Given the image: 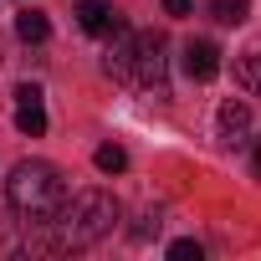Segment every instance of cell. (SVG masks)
Returning <instances> with one entry per match:
<instances>
[{"instance_id":"9","label":"cell","mask_w":261,"mask_h":261,"mask_svg":"<svg viewBox=\"0 0 261 261\" xmlns=\"http://www.w3.org/2000/svg\"><path fill=\"white\" fill-rule=\"evenodd\" d=\"M16 36H21L26 46H41V41L51 36V21H46L41 11H21V16H16Z\"/></svg>"},{"instance_id":"2","label":"cell","mask_w":261,"mask_h":261,"mask_svg":"<svg viewBox=\"0 0 261 261\" xmlns=\"http://www.w3.org/2000/svg\"><path fill=\"white\" fill-rule=\"evenodd\" d=\"M6 200H11V210L21 220H51L62 210V200H67V179L46 159H21L11 169V179H6Z\"/></svg>"},{"instance_id":"14","label":"cell","mask_w":261,"mask_h":261,"mask_svg":"<svg viewBox=\"0 0 261 261\" xmlns=\"http://www.w3.org/2000/svg\"><path fill=\"white\" fill-rule=\"evenodd\" d=\"M164 11H169V16H174V21H185V16H190V11H195V0H164Z\"/></svg>"},{"instance_id":"10","label":"cell","mask_w":261,"mask_h":261,"mask_svg":"<svg viewBox=\"0 0 261 261\" xmlns=\"http://www.w3.org/2000/svg\"><path fill=\"white\" fill-rule=\"evenodd\" d=\"M236 82L246 92H261V51H241L236 57Z\"/></svg>"},{"instance_id":"7","label":"cell","mask_w":261,"mask_h":261,"mask_svg":"<svg viewBox=\"0 0 261 261\" xmlns=\"http://www.w3.org/2000/svg\"><path fill=\"white\" fill-rule=\"evenodd\" d=\"M118 21H123V16H118L113 0H77V26H82L87 36H108Z\"/></svg>"},{"instance_id":"1","label":"cell","mask_w":261,"mask_h":261,"mask_svg":"<svg viewBox=\"0 0 261 261\" xmlns=\"http://www.w3.org/2000/svg\"><path fill=\"white\" fill-rule=\"evenodd\" d=\"M123 220V205L108 190H82L72 200H62V210L51 215L57 225V251H87L102 236H113V225Z\"/></svg>"},{"instance_id":"4","label":"cell","mask_w":261,"mask_h":261,"mask_svg":"<svg viewBox=\"0 0 261 261\" xmlns=\"http://www.w3.org/2000/svg\"><path fill=\"white\" fill-rule=\"evenodd\" d=\"M215 134H220V144H230V149L251 144V108H246L241 97H225V102H220V113H215Z\"/></svg>"},{"instance_id":"13","label":"cell","mask_w":261,"mask_h":261,"mask_svg":"<svg viewBox=\"0 0 261 261\" xmlns=\"http://www.w3.org/2000/svg\"><path fill=\"white\" fill-rule=\"evenodd\" d=\"M200 256H205L200 241H174V246H169V261H200Z\"/></svg>"},{"instance_id":"15","label":"cell","mask_w":261,"mask_h":261,"mask_svg":"<svg viewBox=\"0 0 261 261\" xmlns=\"http://www.w3.org/2000/svg\"><path fill=\"white\" fill-rule=\"evenodd\" d=\"M256 174H261V144H256Z\"/></svg>"},{"instance_id":"5","label":"cell","mask_w":261,"mask_h":261,"mask_svg":"<svg viewBox=\"0 0 261 261\" xmlns=\"http://www.w3.org/2000/svg\"><path fill=\"white\" fill-rule=\"evenodd\" d=\"M16 128L26 139H41L46 134V108H41V87H31V82H21L16 87Z\"/></svg>"},{"instance_id":"8","label":"cell","mask_w":261,"mask_h":261,"mask_svg":"<svg viewBox=\"0 0 261 261\" xmlns=\"http://www.w3.org/2000/svg\"><path fill=\"white\" fill-rule=\"evenodd\" d=\"M185 72H190L195 82H210V77L220 72V46L205 41V36H195V41L185 46Z\"/></svg>"},{"instance_id":"3","label":"cell","mask_w":261,"mask_h":261,"mask_svg":"<svg viewBox=\"0 0 261 261\" xmlns=\"http://www.w3.org/2000/svg\"><path fill=\"white\" fill-rule=\"evenodd\" d=\"M169 41L159 31H134V57H128V87L149 92L154 102L169 97Z\"/></svg>"},{"instance_id":"6","label":"cell","mask_w":261,"mask_h":261,"mask_svg":"<svg viewBox=\"0 0 261 261\" xmlns=\"http://www.w3.org/2000/svg\"><path fill=\"white\" fill-rule=\"evenodd\" d=\"M108 36H113V41H108V51H102V72H108L113 82H123V87H128V57H134V31H128V21H118Z\"/></svg>"},{"instance_id":"11","label":"cell","mask_w":261,"mask_h":261,"mask_svg":"<svg viewBox=\"0 0 261 261\" xmlns=\"http://www.w3.org/2000/svg\"><path fill=\"white\" fill-rule=\"evenodd\" d=\"M210 16H215L220 26H241V21L251 16V0H210Z\"/></svg>"},{"instance_id":"12","label":"cell","mask_w":261,"mask_h":261,"mask_svg":"<svg viewBox=\"0 0 261 261\" xmlns=\"http://www.w3.org/2000/svg\"><path fill=\"white\" fill-rule=\"evenodd\" d=\"M92 164H97L102 174H123V169H128V154H123L118 144H102V149L92 154Z\"/></svg>"}]
</instances>
